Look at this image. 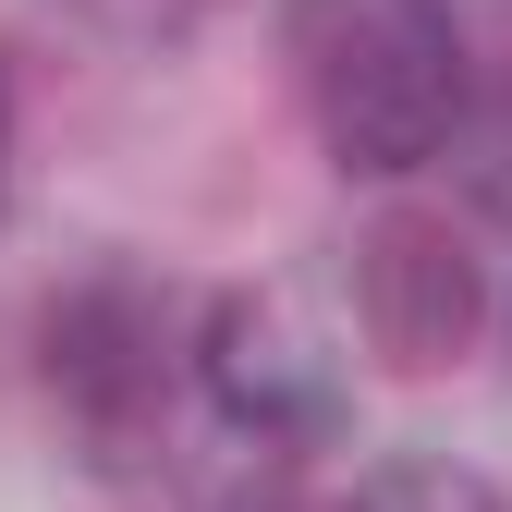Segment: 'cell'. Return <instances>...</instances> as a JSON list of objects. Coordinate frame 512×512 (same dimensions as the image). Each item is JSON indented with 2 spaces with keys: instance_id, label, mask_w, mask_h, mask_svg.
Listing matches in <instances>:
<instances>
[{
  "instance_id": "6da1fadb",
  "label": "cell",
  "mask_w": 512,
  "mask_h": 512,
  "mask_svg": "<svg viewBox=\"0 0 512 512\" xmlns=\"http://www.w3.org/2000/svg\"><path fill=\"white\" fill-rule=\"evenodd\" d=\"M293 86L342 171H427L464 135V25L452 0H281Z\"/></svg>"
},
{
  "instance_id": "7a4b0ae2",
  "label": "cell",
  "mask_w": 512,
  "mask_h": 512,
  "mask_svg": "<svg viewBox=\"0 0 512 512\" xmlns=\"http://www.w3.org/2000/svg\"><path fill=\"white\" fill-rule=\"evenodd\" d=\"M37 366H49L61 415H74L86 439H135V427L171 403V317H159V293H147V281L98 269V281H74V293L49 305Z\"/></svg>"
},
{
  "instance_id": "3957f363",
  "label": "cell",
  "mask_w": 512,
  "mask_h": 512,
  "mask_svg": "<svg viewBox=\"0 0 512 512\" xmlns=\"http://www.w3.org/2000/svg\"><path fill=\"white\" fill-rule=\"evenodd\" d=\"M354 317H366V342L391 354L403 378H439V366L476 342V317H488L476 244L452 220H427V208H391V220L354 244Z\"/></svg>"
},
{
  "instance_id": "277c9868",
  "label": "cell",
  "mask_w": 512,
  "mask_h": 512,
  "mask_svg": "<svg viewBox=\"0 0 512 512\" xmlns=\"http://www.w3.org/2000/svg\"><path fill=\"white\" fill-rule=\"evenodd\" d=\"M208 391H220L232 427L293 439V452L342 427V378H330V354H317V342L293 330V305H269V293H232V305L208 317Z\"/></svg>"
},
{
  "instance_id": "5b68a950",
  "label": "cell",
  "mask_w": 512,
  "mask_h": 512,
  "mask_svg": "<svg viewBox=\"0 0 512 512\" xmlns=\"http://www.w3.org/2000/svg\"><path fill=\"white\" fill-rule=\"evenodd\" d=\"M342 512H500V488L464 476V464H439V452H391L378 476H354Z\"/></svg>"
},
{
  "instance_id": "8992f818",
  "label": "cell",
  "mask_w": 512,
  "mask_h": 512,
  "mask_svg": "<svg viewBox=\"0 0 512 512\" xmlns=\"http://www.w3.org/2000/svg\"><path fill=\"white\" fill-rule=\"evenodd\" d=\"M0 147H13V74H0Z\"/></svg>"
}]
</instances>
